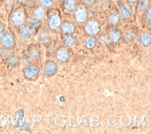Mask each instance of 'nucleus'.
Masks as SVG:
<instances>
[{
    "label": "nucleus",
    "mask_w": 151,
    "mask_h": 134,
    "mask_svg": "<svg viewBox=\"0 0 151 134\" xmlns=\"http://www.w3.org/2000/svg\"><path fill=\"white\" fill-rule=\"evenodd\" d=\"M12 21L17 26L22 25L24 21V15L21 12H16L12 15Z\"/></svg>",
    "instance_id": "nucleus-1"
},
{
    "label": "nucleus",
    "mask_w": 151,
    "mask_h": 134,
    "mask_svg": "<svg viewBox=\"0 0 151 134\" xmlns=\"http://www.w3.org/2000/svg\"><path fill=\"white\" fill-rule=\"evenodd\" d=\"M86 30L88 33L94 34H96L98 32L99 27L97 22L94 21H89L87 24Z\"/></svg>",
    "instance_id": "nucleus-2"
},
{
    "label": "nucleus",
    "mask_w": 151,
    "mask_h": 134,
    "mask_svg": "<svg viewBox=\"0 0 151 134\" xmlns=\"http://www.w3.org/2000/svg\"><path fill=\"white\" fill-rule=\"evenodd\" d=\"M75 16L76 20L79 22H83L84 21L87 17V12L86 9L83 7H78L77 9Z\"/></svg>",
    "instance_id": "nucleus-3"
},
{
    "label": "nucleus",
    "mask_w": 151,
    "mask_h": 134,
    "mask_svg": "<svg viewBox=\"0 0 151 134\" xmlns=\"http://www.w3.org/2000/svg\"><path fill=\"white\" fill-rule=\"evenodd\" d=\"M60 24V19L57 15H53L49 20V24L52 29L57 28Z\"/></svg>",
    "instance_id": "nucleus-4"
},
{
    "label": "nucleus",
    "mask_w": 151,
    "mask_h": 134,
    "mask_svg": "<svg viewBox=\"0 0 151 134\" xmlns=\"http://www.w3.org/2000/svg\"><path fill=\"white\" fill-rule=\"evenodd\" d=\"M2 43L5 47H10L12 46L14 43V40L13 37L9 34H6L3 38Z\"/></svg>",
    "instance_id": "nucleus-5"
},
{
    "label": "nucleus",
    "mask_w": 151,
    "mask_h": 134,
    "mask_svg": "<svg viewBox=\"0 0 151 134\" xmlns=\"http://www.w3.org/2000/svg\"><path fill=\"white\" fill-rule=\"evenodd\" d=\"M38 70V69L36 67H34V66L30 67L28 69H27V70H26L25 75L27 77L31 78V77H33L34 76H35L37 73Z\"/></svg>",
    "instance_id": "nucleus-6"
},
{
    "label": "nucleus",
    "mask_w": 151,
    "mask_h": 134,
    "mask_svg": "<svg viewBox=\"0 0 151 134\" xmlns=\"http://www.w3.org/2000/svg\"><path fill=\"white\" fill-rule=\"evenodd\" d=\"M121 13H122V16L123 18H128L131 16V10L128 6L124 5L122 7V9H121Z\"/></svg>",
    "instance_id": "nucleus-7"
},
{
    "label": "nucleus",
    "mask_w": 151,
    "mask_h": 134,
    "mask_svg": "<svg viewBox=\"0 0 151 134\" xmlns=\"http://www.w3.org/2000/svg\"><path fill=\"white\" fill-rule=\"evenodd\" d=\"M69 56V53L67 50H60L57 53V59L61 61H66Z\"/></svg>",
    "instance_id": "nucleus-8"
},
{
    "label": "nucleus",
    "mask_w": 151,
    "mask_h": 134,
    "mask_svg": "<svg viewBox=\"0 0 151 134\" xmlns=\"http://www.w3.org/2000/svg\"><path fill=\"white\" fill-rule=\"evenodd\" d=\"M20 33L24 37L28 38L32 35L33 31L29 28H22L20 30Z\"/></svg>",
    "instance_id": "nucleus-9"
},
{
    "label": "nucleus",
    "mask_w": 151,
    "mask_h": 134,
    "mask_svg": "<svg viewBox=\"0 0 151 134\" xmlns=\"http://www.w3.org/2000/svg\"><path fill=\"white\" fill-rule=\"evenodd\" d=\"M140 42L144 45L148 46L150 42V36L149 34H142L140 36Z\"/></svg>",
    "instance_id": "nucleus-10"
},
{
    "label": "nucleus",
    "mask_w": 151,
    "mask_h": 134,
    "mask_svg": "<svg viewBox=\"0 0 151 134\" xmlns=\"http://www.w3.org/2000/svg\"><path fill=\"white\" fill-rule=\"evenodd\" d=\"M56 69V66L54 63H50L47 66L45 69V73L47 75H50L53 73Z\"/></svg>",
    "instance_id": "nucleus-11"
},
{
    "label": "nucleus",
    "mask_w": 151,
    "mask_h": 134,
    "mask_svg": "<svg viewBox=\"0 0 151 134\" xmlns=\"http://www.w3.org/2000/svg\"><path fill=\"white\" fill-rule=\"evenodd\" d=\"M110 37L113 42H116L119 39V37H120V33L117 30H113L111 31Z\"/></svg>",
    "instance_id": "nucleus-12"
},
{
    "label": "nucleus",
    "mask_w": 151,
    "mask_h": 134,
    "mask_svg": "<svg viewBox=\"0 0 151 134\" xmlns=\"http://www.w3.org/2000/svg\"><path fill=\"white\" fill-rule=\"evenodd\" d=\"M75 0H66L65 7L69 11H72L75 9Z\"/></svg>",
    "instance_id": "nucleus-13"
},
{
    "label": "nucleus",
    "mask_w": 151,
    "mask_h": 134,
    "mask_svg": "<svg viewBox=\"0 0 151 134\" xmlns=\"http://www.w3.org/2000/svg\"><path fill=\"white\" fill-rule=\"evenodd\" d=\"M35 17L38 19H43L45 18L44 11L42 9H38L34 12Z\"/></svg>",
    "instance_id": "nucleus-14"
},
{
    "label": "nucleus",
    "mask_w": 151,
    "mask_h": 134,
    "mask_svg": "<svg viewBox=\"0 0 151 134\" xmlns=\"http://www.w3.org/2000/svg\"><path fill=\"white\" fill-rule=\"evenodd\" d=\"M62 30L65 33H70L73 31V27L69 24H65L63 26Z\"/></svg>",
    "instance_id": "nucleus-15"
},
{
    "label": "nucleus",
    "mask_w": 151,
    "mask_h": 134,
    "mask_svg": "<svg viewBox=\"0 0 151 134\" xmlns=\"http://www.w3.org/2000/svg\"><path fill=\"white\" fill-rule=\"evenodd\" d=\"M124 38L126 42H132L133 41L134 38H135V35L132 32H131V31H128V32H127L125 36H124Z\"/></svg>",
    "instance_id": "nucleus-16"
},
{
    "label": "nucleus",
    "mask_w": 151,
    "mask_h": 134,
    "mask_svg": "<svg viewBox=\"0 0 151 134\" xmlns=\"http://www.w3.org/2000/svg\"><path fill=\"white\" fill-rule=\"evenodd\" d=\"M86 44L89 48H93L96 44V41L93 38H87L86 40Z\"/></svg>",
    "instance_id": "nucleus-17"
},
{
    "label": "nucleus",
    "mask_w": 151,
    "mask_h": 134,
    "mask_svg": "<svg viewBox=\"0 0 151 134\" xmlns=\"http://www.w3.org/2000/svg\"><path fill=\"white\" fill-rule=\"evenodd\" d=\"M109 20L111 24H116L119 21V16L117 14H113L112 15H110Z\"/></svg>",
    "instance_id": "nucleus-18"
},
{
    "label": "nucleus",
    "mask_w": 151,
    "mask_h": 134,
    "mask_svg": "<svg viewBox=\"0 0 151 134\" xmlns=\"http://www.w3.org/2000/svg\"><path fill=\"white\" fill-rule=\"evenodd\" d=\"M147 5H148V3L146 0H140L139 5V9L140 11L145 10L147 8Z\"/></svg>",
    "instance_id": "nucleus-19"
},
{
    "label": "nucleus",
    "mask_w": 151,
    "mask_h": 134,
    "mask_svg": "<svg viewBox=\"0 0 151 134\" xmlns=\"http://www.w3.org/2000/svg\"><path fill=\"white\" fill-rule=\"evenodd\" d=\"M40 38H41L42 41L43 42H46L48 41L49 34H48V33H47V31H42V33H41Z\"/></svg>",
    "instance_id": "nucleus-20"
},
{
    "label": "nucleus",
    "mask_w": 151,
    "mask_h": 134,
    "mask_svg": "<svg viewBox=\"0 0 151 134\" xmlns=\"http://www.w3.org/2000/svg\"><path fill=\"white\" fill-rule=\"evenodd\" d=\"M65 43L66 44V45H67L68 46H71V45H73L74 43V39L71 36H68L66 37V38L65 39Z\"/></svg>",
    "instance_id": "nucleus-21"
},
{
    "label": "nucleus",
    "mask_w": 151,
    "mask_h": 134,
    "mask_svg": "<svg viewBox=\"0 0 151 134\" xmlns=\"http://www.w3.org/2000/svg\"><path fill=\"white\" fill-rule=\"evenodd\" d=\"M41 2L43 5L46 8H49L52 5L51 0H41Z\"/></svg>",
    "instance_id": "nucleus-22"
},
{
    "label": "nucleus",
    "mask_w": 151,
    "mask_h": 134,
    "mask_svg": "<svg viewBox=\"0 0 151 134\" xmlns=\"http://www.w3.org/2000/svg\"><path fill=\"white\" fill-rule=\"evenodd\" d=\"M31 56H32L33 57L35 58L36 57H37L38 56V51L37 50H33L32 51H31Z\"/></svg>",
    "instance_id": "nucleus-23"
},
{
    "label": "nucleus",
    "mask_w": 151,
    "mask_h": 134,
    "mask_svg": "<svg viewBox=\"0 0 151 134\" xmlns=\"http://www.w3.org/2000/svg\"><path fill=\"white\" fill-rule=\"evenodd\" d=\"M38 26V22L36 21H33L31 22V26L32 28H36Z\"/></svg>",
    "instance_id": "nucleus-24"
},
{
    "label": "nucleus",
    "mask_w": 151,
    "mask_h": 134,
    "mask_svg": "<svg viewBox=\"0 0 151 134\" xmlns=\"http://www.w3.org/2000/svg\"><path fill=\"white\" fill-rule=\"evenodd\" d=\"M10 62L11 65H14V64L15 63L17 62V59H16V58H15V57H11L10 60Z\"/></svg>",
    "instance_id": "nucleus-25"
},
{
    "label": "nucleus",
    "mask_w": 151,
    "mask_h": 134,
    "mask_svg": "<svg viewBox=\"0 0 151 134\" xmlns=\"http://www.w3.org/2000/svg\"><path fill=\"white\" fill-rule=\"evenodd\" d=\"M146 18L150 21V10L149 9L146 13Z\"/></svg>",
    "instance_id": "nucleus-26"
},
{
    "label": "nucleus",
    "mask_w": 151,
    "mask_h": 134,
    "mask_svg": "<svg viewBox=\"0 0 151 134\" xmlns=\"http://www.w3.org/2000/svg\"><path fill=\"white\" fill-rule=\"evenodd\" d=\"M84 1L87 5H90L92 3V0H84Z\"/></svg>",
    "instance_id": "nucleus-27"
},
{
    "label": "nucleus",
    "mask_w": 151,
    "mask_h": 134,
    "mask_svg": "<svg viewBox=\"0 0 151 134\" xmlns=\"http://www.w3.org/2000/svg\"><path fill=\"white\" fill-rule=\"evenodd\" d=\"M18 1L20 4H24L26 3V0H18Z\"/></svg>",
    "instance_id": "nucleus-28"
},
{
    "label": "nucleus",
    "mask_w": 151,
    "mask_h": 134,
    "mask_svg": "<svg viewBox=\"0 0 151 134\" xmlns=\"http://www.w3.org/2000/svg\"><path fill=\"white\" fill-rule=\"evenodd\" d=\"M3 34V29L2 28H0V38L2 37Z\"/></svg>",
    "instance_id": "nucleus-29"
},
{
    "label": "nucleus",
    "mask_w": 151,
    "mask_h": 134,
    "mask_svg": "<svg viewBox=\"0 0 151 134\" xmlns=\"http://www.w3.org/2000/svg\"><path fill=\"white\" fill-rule=\"evenodd\" d=\"M128 1L130 2V3H134L136 1V0H128Z\"/></svg>",
    "instance_id": "nucleus-30"
},
{
    "label": "nucleus",
    "mask_w": 151,
    "mask_h": 134,
    "mask_svg": "<svg viewBox=\"0 0 151 134\" xmlns=\"http://www.w3.org/2000/svg\"><path fill=\"white\" fill-rule=\"evenodd\" d=\"M59 1H61V0H59Z\"/></svg>",
    "instance_id": "nucleus-31"
}]
</instances>
